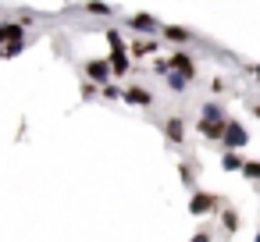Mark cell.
Here are the masks:
<instances>
[{
  "mask_svg": "<svg viewBox=\"0 0 260 242\" xmlns=\"http://www.w3.org/2000/svg\"><path fill=\"white\" fill-rule=\"evenodd\" d=\"M107 43H111V72L121 79L125 72H128V50H125V43H121V36H118V29H107Z\"/></svg>",
  "mask_w": 260,
  "mask_h": 242,
  "instance_id": "1",
  "label": "cell"
},
{
  "mask_svg": "<svg viewBox=\"0 0 260 242\" xmlns=\"http://www.w3.org/2000/svg\"><path fill=\"white\" fill-rule=\"evenodd\" d=\"M221 139H224V146H228V150H239V146H246V143H249V135H246V128H242L239 121H224Z\"/></svg>",
  "mask_w": 260,
  "mask_h": 242,
  "instance_id": "2",
  "label": "cell"
},
{
  "mask_svg": "<svg viewBox=\"0 0 260 242\" xmlns=\"http://www.w3.org/2000/svg\"><path fill=\"white\" fill-rule=\"evenodd\" d=\"M214 206H217V196H210V192H196V196L189 199V214H196V217L210 214Z\"/></svg>",
  "mask_w": 260,
  "mask_h": 242,
  "instance_id": "3",
  "label": "cell"
},
{
  "mask_svg": "<svg viewBox=\"0 0 260 242\" xmlns=\"http://www.w3.org/2000/svg\"><path fill=\"white\" fill-rule=\"evenodd\" d=\"M25 22H0V40L4 43H18V40H25Z\"/></svg>",
  "mask_w": 260,
  "mask_h": 242,
  "instance_id": "4",
  "label": "cell"
},
{
  "mask_svg": "<svg viewBox=\"0 0 260 242\" xmlns=\"http://www.w3.org/2000/svg\"><path fill=\"white\" fill-rule=\"evenodd\" d=\"M171 72H178V75L192 79V75H196V68H192V57H189L185 50H175V54H171Z\"/></svg>",
  "mask_w": 260,
  "mask_h": 242,
  "instance_id": "5",
  "label": "cell"
},
{
  "mask_svg": "<svg viewBox=\"0 0 260 242\" xmlns=\"http://www.w3.org/2000/svg\"><path fill=\"white\" fill-rule=\"evenodd\" d=\"M86 75H89L93 82H107V79H114L111 61H86Z\"/></svg>",
  "mask_w": 260,
  "mask_h": 242,
  "instance_id": "6",
  "label": "cell"
},
{
  "mask_svg": "<svg viewBox=\"0 0 260 242\" xmlns=\"http://www.w3.org/2000/svg\"><path fill=\"white\" fill-rule=\"evenodd\" d=\"M125 100H128L132 107H150V103H153V93H150V89H143V86H128Z\"/></svg>",
  "mask_w": 260,
  "mask_h": 242,
  "instance_id": "7",
  "label": "cell"
},
{
  "mask_svg": "<svg viewBox=\"0 0 260 242\" xmlns=\"http://www.w3.org/2000/svg\"><path fill=\"white\" fill-rule=\"evenodd\" d=\"M153 50H157V43H153V40H136V43L128 47V54H132L136 61H143V57H150Z\"/></svg>",
  "mask_w": 260,
  "mask_h": 242,
  "instance_id": "8",
  "label": "cell"
},
{
  "mask_svg": "<svg viewBox=\"0 0 260 242\" xmlns=\"http://www.w3.org/2000/svg\"><path fill=\"white\" fill-rule=\"evenodd\" d=\"M136 32H153L157 29V18L153 15H132V22H128Z\"/></svg>",
  "mask_w": 260,
  "mask_h": 242,
  "instance_id": "9",
  "label": "cell"
},
{
  "mask_svg": "<svg viewBox=\"0 0 260 242\" xmlns=\"http://www.w3.org/2000/svg\"><path fill=\"white\" fill-rule=\"evenodd\" d=\"M164 135H168L171 143H182V139H185V125H182V118H171V121L164 125Z\"/></svg>",
  "mask_w": 260,
  "mask_h": 242,
  "instance_id": "10",
  "label": "cell"
},
{
  "mask_svg": "<svg viewBox=\"0 0 260 242\" xmlns=\"http://www.w3.org/2000/svg\"><path fill=\"white\" fill-rule=\"evenodd\" d=\"M249 182H260V160H242V167H239Z\"/></svg>",
  "mask_w": 260,
  "mask_h": 242,
  "instance_id": "11",
  "label": "cell"
},
{
  "mask_svg": "<svg viewBox=\"0 0 260 242\" xmlns=\"http://www.w3.org/2000/svg\"><path fill=\"white\" fill-rule=\"evenodd\" d=\"M164 36H168V40H175V43H182V40H189L192 32H189V29H178V25H168V29H164Z\"/></svg>",
  "mask_w": 260,
  "mask_h": 242,
  "instance_id": "12",
  "label": "cell"
},
{
  "mask_svg": "<svg viewBox=\"0 0 260 242\" xmlns=\"http://www.w3.org/2000/svg\"><path fill=\"white\" fill-rule=\"evenodd\" d=\"M168 86H171V89H178V93H182V89H185V86H189V79H185V75H178V72H171V68H168Z\"/></svg>",
  "mask_w": 260,
  "mask_h": 242,
  "instance_id": "13",
  "label": "cell"
},
{
  "mask_svg": "<svg viewBox=\"0 0 260 242\" xmlns=\"http://www.w3.org/2000/svg\"><path fill=\"white\" fill-rule=\"evenodd\" d=\"M221 164H224V171H239V167H242V160H239V153H235V150H228V153L221 157Z\"/></svg>",
  "mask_w": 260,
  "mask_h": 242,
  "instance_id": "14",
  "label": "cell"
},
{
  "mask_svg": "<svg viewBox=\"0 0 260 242\" xmlns=\"http://www.w3.org/2000/svg\"><path fill=\"white\" fill-rule=\"evenodd\" d=\"M86 11H89V15H114V8H111V4H100V0H89Z\"/></svg>",
  "mask_w": 260,
  "mask_h": 242,
  "instance_id": "15",
  "label": "cell"
},
{
  "mask_svg": "<svg viewBox=\"0 0 260 242\" xmlns=\"http://www.w3.org/2000/svg\"><path fill=\"white\" fill-rule=\"evenodd\" d=\"M100 93H104V100H118V96H121V89H118L114 82H104V89H100Z\"/></svg>",
  "mask_w": 260,
  "mask_h": 242,
  "instance_id": "16",
  "label": "cell"
},
{
  "mask_svg": "<svg viewBox=\"0 0 260 242\" xmlns=\"http://www.w3.org/2000/svg\"><path fill=\"white\" fill-rule=\"evenodd\" d=\"M221 224H224L228 231H235V214H232V210H224V214H221Z\"/></svg>",
  "mask_w": 260,
  "mask_h": 242,
  "instance_id": "17",
  "label": "cell"
},
{
  "mask_svg": "<svg viewBox=\"0 0 260 242\" xmlns=\"http://www.w3.org/2000/svg\"><path fill=\"white\" fill-rule=\"evenodd\" d=\"M82 96H86V100H89V96H96V86H93V82H86V86H82Z\"/></svg>",
  "mask_w": 260,
  "mask_h": 242,
  "instance_id": "18",
  "label": "cell"
},
{
  "mask_svg": "<svg viewBox=\"0 0 260 242\" xmlns=\"http://www.w3.org/2000/svg\"><path fill=\"white\" fill-rule=\"evenodd\" d=\"M253 75H256V82H260V64H253Z\"/></svg>",
  "mask_w": 260,
  "mask_h": 242,
  "instance_id": "19",
  "label": "cell"
},
{
  "mask_svg": "<svg viewBox=\"0 0 260 242\" xmlns=\"http://www.w3.org/2000/svg\"><path fill=\"white\" fill-rule=\"evenodd\" d=\"M0 43H4V40H0Z\"/></svg>",
  "mask_w": 260,
  "mask_h": 242,
  "instance_id": "20",
  "label": "cell"
}]
</instances>
